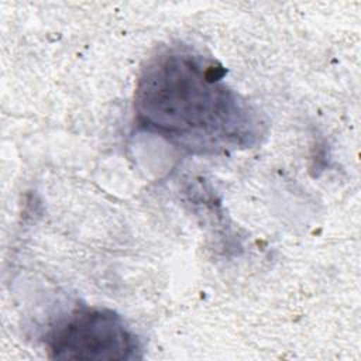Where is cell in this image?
<instances>
[{
	"label": "cell",
	"instance_id": "6da1fadb",
	"mask_svg": "<svg viewBox=\"0 0 361 361\" xmlns=\"http://www.w3.org/2000/svg\"><path fill=\"white\" fill-rule=\"evenodd\" d=\"M217 68L186 54L158 56L141 76L142 126L188 148L240 145L255 137L248 107L221 83Z\"/></svg>",
	"mask_w": 361,
	"mask_h": 361
},
{
	"label": "cell",
	"instance_id": "7a4b0ae2",
	"mask_svg": "<svg viewBox=\"0 0 361 361\" xmlns=\"http://www.w3.org/2000/svg\"><path fill=\"white\" fill-rule=\"evenodd\" d=\"M49 348L56 358L126 360L135 357L138 344L113 312L85 309L56 329Z\"/></svg>",
	"mask_w": 361,
	"mask_h": 361
}]
</instances>
